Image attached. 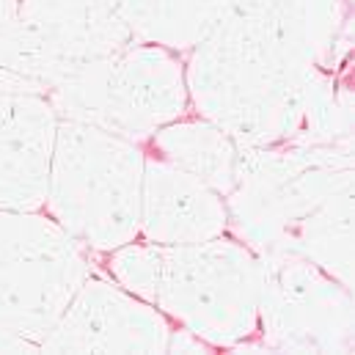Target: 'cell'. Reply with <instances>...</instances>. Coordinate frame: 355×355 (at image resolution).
I'll return each instance as SVG.
<instances>
[{
	"mask_svg": "<svg viewBox=\"0 0 355 355\" xmlns=\"http://www.w3.org/2000/svg\"><path fill=\"white\" fill-rule=\"evenodd\" d=\"M350 44L345 0H229L193 47L184 83L240 146H278L300 132L309 94Z\"/></svg>",
	"mask_w": 355,
	"mask_h": 355,
	"instance_id": "obj_1",
	"label": "cell"
},
{
	"mask_svg": "<svg viewBox=\"0 0 355 355\" xmlns=\"http://www.w3.org/2000/svg\"><path fill=\"white\" fill-rule=\"evenodd\" d=\"M226 198L257 257H303L353 289V144L243 146Z\"/></svg>",
	"mask_w": 355,
	"mask_h": 355,
	"instance_id": "obj_2",
	"label": "cell"
},
{
	"mask_svg": "<svg viewBox=\"0 0 355 355\" xmlns=\"http://www.w3.org/2000/svg\"><path fill=\"white\" fill-rule=\"evenodd\" d=\"M113 278L163 309L209 347H237L257 331L262 262L248 245L127 243L110 257Z\"/></svg>",
	"mask_w": 355,
	"mask_h": 355,
	"instance_id": "obj_3",
	"label": "cell"
},
{
	"mask_svg": "<svg viewBox=\"0 0 355 355\" xmlns=\"http://www.w3.org/2000/svg\"><path fill=\"white\" fill-rule=\"evenodd\" d=\"M144 163L138 144L83 121H58L47 207L75 240L116 251L141 229Z\"/></svg>",
	"mask_w": 355,
	"mask_h": 355,
	"instance_id": "obj_4",
	"label": "cell"
},
{
	"mask_svg": "<svg viewBox=\"0 0 355 355\" xmlns=\"http://www.w3.org/2000/svg\"><path fill=\"white\" fill-rule=\"evenodd\" d=\"M47 99L58 119L94 124L138 144L184 113L187 83L182 64L166 47L132 42Z\"/></svg>",
	"mask_w": 355,
	"mask_h": 355,
	"instance_id": "obj_5",
	"label": "cell"
},
{
	"mask_svg": "<svg viewBox=\"0 0 355 355\" xmlns=\"http://www.w3.org/2000/svg\"><path fill=\"white\" fill-rule=\"evenodd\" d=\"M91 275L83 243L61 223L0 209V325L42 342Z\"/></svg>",
	"mask_w": 355,
	"mask_h": 355,
	"instance_id": "obj_6",
	"label": "cell"
},
{
	"mask_svg": "<svg viewBox=\"0 0 355 355\" xmlns=\"http://www.w3.org/2000/svg\"><path fill=\"white\" fill-rule=\"evenodd\" d=\"M265 353H339L355 347L353 295L303 257H259Z\"/></svg>",
	"mask_w": 355,
	"mask_h": 355,
	"instance_id": "obj_7",
	"label": "cell"
},
{
	"mask_svg": "<svg viewBox=\"0 0 355 355\" xmlns=\"http://www.w3.org/2000/svg\"><path fill=\"white\" fill-rule=\"evenodd\" d=\"M14 42L33 94H53L138 42L102 0H19Z\"/></svg>",
	"mask_w": 355,
	"mask_h": 355,
	"instance_id": "obj_8",
	"label": "cell"
},
{
	"mask_svg": "<svg viewBox=\"0 0 355 355\" xmlns=\"http://www.w3.org/2000/svg\"><path fill=\"white\" fill-rule=\"evenodd\" d=\"M168 334L160 311L89 275L42 342V353H166Z\"/></svg>",
	"mask_w": 355,
	"mask_h": 355,
	"instance_id": "obj_9",
	"label": "cell"
},
{
	"mask_svg": "<svg viewBox=\"0 0 355 355\" xmlns=\"http://www.w3.org/2000/svg\"><path fill=\"white\" fill-rule=\"evenodd\" d=\"M58 121L42 94H0V209L44 207Z\"/></svg>",
	"mask_w": 355,
	"mask_h": 355,
	"instance_id": "obj_10",
	"label": "cell"
},
{
	"mask_svg": "<svg viewBox=\"0 0 355 355\" xmlns=\"http://www.w3.org/2000/svg\"><path fill=\"white\" fill-rule=\"evenodd\" d=\"M229 212L209 184L163 157L144 163L141 187V232L149 243L190 245L207 243L226 232Z\"/></svg>",
	"mask_w": 355,
	"mask_h": 355,
	"instance_id": "obj_11",
	"label": "cell"
},
{
	"mask_svg": "<svg viewBox=\"0 0 355 355\" xmlns=\"http://www.w3.org/2000/svg\"><path fill=\"white\" fill-rule=\"evenodd\" d=\"M155 149L166 163L201 179L220 196H229L237 184L243 146L207 119L160 127L155 132Z\"/></svg>",
	"mask_w": 355,
	"mask_h": 355,
	"instance_id": "obj_12",
	"label": "cell"
},
{
	"mask_svg": "<svg viewBox=\"0 0 355 355\" xmlns=\"http://www.w3.org/2000/svg\"><path fill=\"white\" fill-rule=\"evenodd\" d=\"M138 42L190 50L218 22L229 0H102Z\"/></svg>",
	"mask_w": 355,
	"mask_h": 355,
	"instance_id": "obj_13",
	"label": "cell"
},
{
	"mask_svg": "<svg viewBox=\"0 0 355 355\" xmlns=\"http://www.w3.org/2000/svg\"><path fill=\"white\" fill-rule=\"evenodd\" d=\"M207 342H201L198 336H193L187 328L184 331H171L168 334V347L166 353H207Z\"/></svg>",
	"mask_w": 355,
	"mask_h": 355,
	"instance_id": "obj_14",
	"label": "cell"
},
{
	"mask_svg": "<svg viewBox=\"0 0 355 355\" xmlns=\"http://www.w3.org/2000/svg\"><path fill=\"white\" fill-rule=\"evenodd\" d=\"M0 353H39V347L28 339H22L19 334L8 331L6 325H0Z\"/></svg>",
	"mask_w": 355,
	"mask_h": 355,
	"instance_id": "obj_15",
	"label": "cell"
},
{
	"mask_svg": "<svg viewBox=\"0 0 355 355\" xmlns=\"http://www.w3.org/2000/svg\"><path fill=\"white\" fill-rule=\"evenodd\" d=\"M17 8H19V0H0V28L17 19Z\"/></svg>",
	"mask_w": 355,
	"mask_h": 355,
	"instance_id": "obj_16",
	"label": "cell"
}]
</instances>
